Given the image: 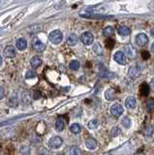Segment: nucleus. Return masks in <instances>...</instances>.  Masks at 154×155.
<instances>
[{"instance_id":"f257e3e1","label":"nucleus","mask_w":154,"mask_h":155,"mask_svg":"<svg viewBox=\"0 0 154 155\" xmlns=\"http://www.w3.org/2000/svg\"><path fill=\"white\" fill-rule=\"evenodd\" d=\"M62 39H63V34L59 30H54L50 33L49 35V40L54 44V45H58L59 43H61Z\"/></svg>"},{"instance_id":"f03ea898","label":"nucleus","mask_w":154,"mask_h":155,"mask_svg":"<svg viewBox=\"0 0 154 155\" xmlns=\"http://www.w3.org/2000/svg\"><path fill=\"white\" fill-rule=\"evenodd\" d=\"M93 40H94L93 35H92V34H91L90 32H88V31L84 32V33L80 35V41L83 42L85 46H89V45H91V44L93 43Z\"/></svg>"},{"instance_id":"7ed1b4c3","label":"nucleus","mask_w":154,"mask_h":155,"mask_svg":"<svg viewBox=\"0 0 154 155\" xmlns=\"http://www.w3.org/2000/svg\"><path fill=\"white\" fill-rule=\"evenodd\" d=\"M148 43V37L146 34L144 33H139L136 37V44L139 47H143L146 46Z\"/></svg>"},{"instance_id":"20e7f679","label":"nucleus","mask_w":154,"mask_h":155,"mask_svg":"<svg viewBox=\"0 0 154 155\" xmlns=\"http://www.w3.org/2000/svg\"><path fill=\"white\" fill-rule=\"evenodd\" d=\"M62 143H63V140H62V139L60 137H58V136H55V137L51 138L50 140V143H49L50 147L51 148H55V149L59 148L62 145Z\"/></svg>"},{"instance_id":"39448f33","label":"nucleus","mask_w":154,"mask_h":155,"mask_svg":"<svg viewBox=\"0 0 154 155\" xmlns=\"http://www.w3.org/2000/svg\"><path fill=\"white\" fill-rule=\"evenodd\" d=\"M33 48H34V50L38 52H43L46 50L45 44L38 38H35L34 40H33Z\"/></svg>"},{"instance_id":"423d86ee","label":"nucleus","mask_w":154,"mask_h":155,"mask_svg":"<svg viewBox=\"0 0 154 155\" xmlns=\"http://www.w3.org/2000/svg\"><path fill=\"white\" fill-rule=\"evenodd\" d=\"M113 59L117 63H119V64H121V65H125L127 63L126 56H125L124 52H122V51H116V52H115L114 55H113Z\"/></svg>"},{"instance_id":"0eeeda50","label":"nucleus","mask_w":154,"mask_h":155,"mask_svg":"<svg viewBox=\"0 0 154 155\" xmlns=\"http://www.w3.org/2000/svg\"><path fill=\"white\" fill-rule=\"evenodd\" d=\"M123 107L120 105V104H114L112 106V108H110V113H112L113 115L114 116H120L122 114H123Z\"/></svg>"},{"instance_id":"6e6552de","label":"nucleus","mask_w":154,"mask_h":155,"mask_svg":"<svg viewBox=\"0 0 154 155\" xmlns=\"http://www.w3.org/2000/svg\"><path fill=\"white\" fill-rule=\"evenodd\" d=\"M4 54H5V56H7L8 58L15 57L16 54H17L16 48L13 47V46H8V47H6L5 50H4Z\"/></svg>"},{"instance_id":"1a4fd4ad","label":"nucleus","mask_w":154,"mask_h":155,"mask_svg":"<svg viewBox=\"0 0 154 155\" xmlns=\"http://www.w3.org/2000/svg\"><path fill=\"white\" fill-rule=\"evenodd\" d=\"M125 106H126V108L130 109V110H133L136 108L137 106V100L135 97L133 96H130L128 97V98L126 99V101H125Z\"/></svg>"},{"instance_id":"9d476101","label":"nucleus","mask_w":154,"mask_h":155,"mask_svg":"<svg viewBox=\"0 0 154 155\" xmlns=\"http://www.w3.org/2000/svg\"><path fill=\"white\" fill-rule=\"evenodd\" d=\"M97 142H96V140L93 139V138H89L85 140V147L86 148H88L89 150H94L96 149V147H97Z\"/></svg>"},{"instance_id":"9b49d317","label":"nucleus","mask_w":154,"mask_h":155,"mask_svg":"<svg viewBox=\"0 0 154 155\" xmlns=\"http://www.w3.org/2000/svg\"><path fill=\"white\" fill-rule=\"evenodd\" d=\"M42 64V59L39 57V56H33L30 60V65L33 69H36L38 68L40 65Z\"/></svg>"},{"instance_id":"f8f14e48","label":"nucleus","mask_w":154,"mask_h":155,"mask_svg":"<svg viewBox=\"0 0 154 155\" xmlns=\"http://www.w3.org/2000/svg\"><path fill=\"white\" fill-rule=\"evenodd\" d=\"M17 48H18V50H20V51H25L26 47H27V42L25 39H23V38H20V39H18V41H17Z\"/></svg>"},{"instance_id":"ddd939ff","label":"nucleus","mask_w":154,"mask_h":155,"mask_svg":"<svg viewBox=\"0 0 154 155\" xmlns=\"http://www.w3.org/2000/svg\"><path fill=\"white\" fill-rule=\"evenodd\" d=\"M78 42H79V38L76 34H71V35L68 37V39H67V44L71 47L76 46L77 44H78Z\"/></svg>"},{"instance_id":"4468645a","label":"nucleus","mask_w":154,"mask_h":155,"mask_svg":"<svg viewBox=\"0 0 154 155\" xmlns=\"http://www.w3.org/2000/svg\"><path fill=\"white\" fill-rule=\"evenodd\" d=\"M128 75L130 76L131 79H136V78L139 77V68H137L136 66H132L129 69Z\"/></svg>"},{"instance_id":"2eb2a0df","label":"nucleus","mask_w":154,"mask_h":155,"mask_svg":"<svg viewBox=\"0 0 154 155\" xmlns=\"http://www.w3.org/2000/svg\"><path fill=\"white\" fill-rule=\"evenodd\" d=\"M65 128V121L62 117H58L56 119V122H55V129L57 131H63Z\"/></svg>"},{"instance_id":"dca6fc26","label":"nucleus","mask_w":154,"mask_h":155,"mask_svg":"<svg viewBox=\"0 0 154 155\" xmlns=\"http://www.w3.org/2000/svg\"><path fill=\"white\" fill-rule=\"evenodd\" d=\"M117 32L120 36H127L131 33V29L127 26H125V25H122L117 29Z\"/></svg>"},{"instance_id":"f3484780","label":"nucleus","mask_w":154,"mask_h":155,"mask_svg":"<svg viewBox=\"0 0 154 155\" xmlns=\"http://www.w3.org/2000/svg\"><path fill=\"white\" fill-rule=\"evenodd\" d=\"M124 50H125V52H126V54L129 57L133 58V57H135V55H136V51H135V48L131 45H127L124 48Z\"/></svg>"},{"instance_id":"a211bd4d","label":"nucleus","mask_w":154,"mask_h":155,"mask_svg":"<svg viewBox=\"0 0 154 155\" xmlns=\"http://www.w3.org/2000/svg\"><path fill=\"white\" fill-rule=\"evenodd\" d=\"M149 85L146 84V82H143V84L139 87V92L143 96H147L149 94Z\"/></svg>"},{"instance_id":"6ab92c4d","label":"nucleus","mask_w":154,"mask_h":155,"mask_svg":"<svg viewBox=\"0 0 154 155\" xmlns=\"http://www.w3.org/2000/svg\"><path fill=\"white\" fill-rule=\"evenodd\" d=\"M8 105L10 107H17L18 105V98L17 94H14L11 96V98L9 99Z\"/></svg>"},{"instance_id":"aec40b11","label":"nucleus","mask_w":154,"mask_h":155,"mask_svg":"<svg viewBox=\"0 0 154 155\" xmlns=\"http://www.w3.org/2000/svg\"><path fill=\"white\" fill-rule=\"evenodd\" d=\"M105 97L106 99L109 100V101H112L115 98V91L113 89H108L107 91L105 92Z\"/></svg>"},{"instance_id":"412c9836","label":"nucleus","mask_w":154,"mask_h":155,"mask_svg":"<svg viewBox=\"0 0 154 155\" xmlns=\"http://www.w3.org/2000/svg\"><path fill=\"white\" fill-rule=\"evenodd\" d=\"M113 33H114V30H113V28L112 26H107L103 30V35L105 37H108V38L112 37L113 35Z\"/></svg>"},{"instance_id":"4be33fe9","label":"nucleus","mask_w":154,"mask_h":155,"mask_svg":"<svg viewBox=\"0 0 154 155\" xmlns=\"http://www.w3.org/2000/svg\"><path fill=\"white\" fill-rule=\"evenodd\" d=\"M93 51L97 55H102L103 54V48H102V46H101L99 43H95L94 46H93Z\"/></svg>"},{"instance_id":"5701e85b","label":"nucleus","mask_w":154,"mask_h":155,"mask_svg":"<svg viewBox=\"0 0 154 155\" xmlns=\"http://www.w3.org/2000/svg\"><path fill=\"white\" fill-rule=\"evenodd\" d=\"M100 77L103 78V79H108V78L110 77V73L107 70V68H105L104 66L100 69Z\"/></svg>"},{"instance_id":"b1692460","label":"nucleus","mask_w":154,"mask_h":155,"mask_svg":"<svg viewBox=\"0 0 154 155\" xmlns=\"http://www.w3.org/2000/svg\"><path fill=\"white\" fill-rule=\"evenodd\" d=\"M70 131L73 134L77 135V134H79L80 132V125L78 124V123H74V124H72L70 126Z\"/></svg>"},{"instance_id":"393cba45","label":"nucleus","mask_w":154,"mask_h":155,"mask_svg":"<svg viewBox=\"0 0 154 155\" xmlns=\"http://www.w3.org/2000/svg\"><path fill=\"white\" fill-rule=\"evenodd\" d=\"M80 64L78 60H72L70 63H69V68L72 70H78L80 68Z\"/></svg>"},{"instance_id":"a878e982","label":"nucleus","mask_w":154,"mask_h":155,"mask_svg":"<svg viewBox=\"0 0 154 155\" xmlns=\"http://www.w3.org/2000/svg\"><path fill=\"white\" fill-rule=\"evenodd\" d=\"M121 124L126 129H128V128H130V126H131V119H130L128 116H125V117H123L121 120Z\"/></svg>"},{"instance_id":"bb28decb","label":"nucleus","mask_w":154,"mask_h":155,"mask_svg":"<svg viewBox=\"0 0 154 155\" xmlns=\"http://www.w3.org/2000/svg\"><path fill=\"white\" fill-rule=\"evenodd\" d=\"M114 44H115L114 40L110 37H109L107 40L105 41V45H106V48H113L114 47Z\"/></svg>"},{"instance_id":"cd10ccee","label":"nucleus","mask_w":154,"mask_h":155,"mask_svg":"<svg viewBox=\"0 0 154 155\" xmlns=\"http://www.w3.org/2000/svg\"><path fill=\"white\" fill-rule=\"evenodd\" d=\"M68 155H80V149L77 147H71L68 151Z\"/></svg>"},{"instance_id":"c85d7f7f","label":"nucleus","mask_w":154,"mask_h":155,"mask_svg":"<svg viewBox=\"0 0 154 155\" xmlns=\"http://www.w3.org/2000/svg\"><path fill=\"white\" fill-rule=\"evenodd\" d=\"M88 128L89 129H96V128H97L98 127V120L97 119H92V120H90L89 121V122H88Z\"/></svg>"},{"instance_id":"c756f323","label":"nucleus","mask_w":154,"mask_h":155,"mask_svg":"<svg viewBox=\"0 0 154 155\" xmlns=\"http://www.w3.org/2000/svg\"><path fill=\"white\" fill-rule=\"evenodd\" d=\"M120 133H121V131H120L118 127H113L112 131H110V136H112V137H116Z\"/></svg>"},{"instance_id":"7c9ffc66","label":"nucleus","mask_w":154,"mask_h":155,"mask_svg":"<svg viewBox=\"0 0 154 155\" xmlns=\"http://www.w3.org/2000/svg\"><path fill=\"white\" fill-rule=\"evenodd\" d=\"M35 77H36V73L34 71H32V70L27 71L26 74H25L26 79H33V78H35Z\"/></svg>"},{"instance_id":"2f4dec72","label":"nucleus","mask_w":154,"mask_h":155,"mask_svg":"<svg viewBox=\"0 0 154 155\" xmlns=\"http://www.w3.org/2000/svg\"><path fill=\"white\" fill-rule=\"evenodd\" d=\"M153 105H154L153 100H150L147 103V110H149L150 113H151V111H153Z\"/></svg>"},{"instance_id":"473e14b6","label":"nucleus","mask_w":154,"mask_h":155,"mask_svg":"<svg viewBox=\"0 0 154 155\" xmlns=\"http://www.w3.org/2000/svg\"><path fill=\"white\" fill-rule=\"evenodd\" d=\"M142 56H143V58L144 60H146V59H148L149 57H150V54H149V52H148V51H144L142 52Z\"/></svg>"},{"instance_id":"72a5a7b5","label":"nucleus","mask_w":154,"mask_h":155,"mask_svg":"<svg viewBox=\"0 0 154 155\" xmlns=\"http://www.w3.org/2000/svg\"><path fill=\"white\" fill-rule=\"evenodd\" d=\"M4 97H5V90L2 86H0V100L3 99Z\"/></svg>"},{"instance_id":"f704fd0d","label":"nucleus","mask_w":154,"mask_h":155,"mask_svg":"<svg viewBox=\"0 0 154 155\" xmlns=\"http://www.w3.org/2000/svg\"><path fill=\"white\" fill-rule=\"evenodd\" d=\"M2 63H3V57L1 56V54H0V66L2 65Z\"/></svg>"},{"instance_id":"c9c22d12","label":"nucleus","mask_w":154,"mask_h":155,"mask_svg":"<svg viewBox=\"0 0 154 155\" xmlns=\"http://www.w3.org/2000/svg\"><path fill=\"white\" fill-rule=\"evenodd\" d=\"M58 155H62V154H58Z\"/></svg>"}]
</instances>
